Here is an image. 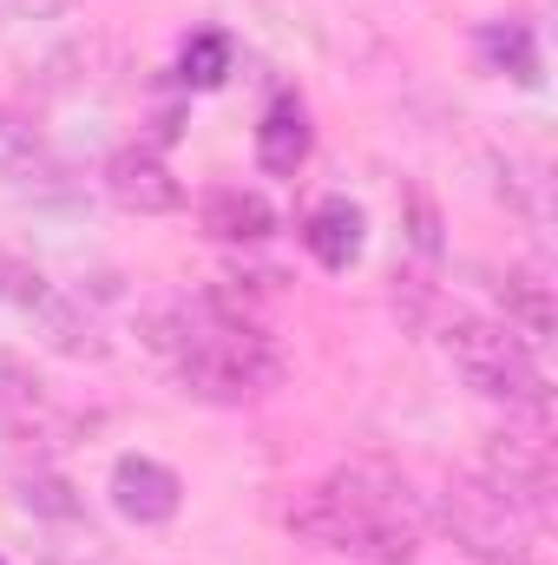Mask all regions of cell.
I'll list each match as a JSON object with an SVG mask.
<instances>
[{
  "mask_svg": "<svg viewBox=\"0 0 558 565\" xmlns=\"http://www.w3.org/2000/svg\"><path fill=\"white\" fill-rule=\"evenodd\" d=\"M282 526L329 559L408 565L420 553V533H427V507H420V493L408 487L401 467L348 460L329 480H315L309 493H296Z\"/></svg>",
  "mask_w": 558,
  "mask_h": 565,
  "instance_id": "1",
  "label": "cell"
},
{
  "mask_svg": "<svg viewBox=\"0 0 558 565\" xmlns=\"http://www.w3.org/2000/svg\"><path fill=\"white\" fill-rule=\"evenodd\" d=\"M151 349L171 362L184 395H197L211 408H244L282 382V349L270 342V329L250 322L224 289L178 296V302L151 309Z\"/></svg>",
  "mask_w": 558,
  "mask_h": 565,
  "instance_id": "2",
  "label": "cell"
},
{
  "mask_svg": "<svg viewBox=\"0 0 558 565\" xmlns=\"http://www.w3.org/2000/svg\"><path fill=\"white\" fill-rule=\"evenodd\" d=\"M440 349H447V362H453V375L480 395V402H500L506 415H519V422L546 427V408H552V395H546V375H539V355L500 322V316H447V329H440Z\"/></svg>",
  "mask_w": 558,
  "mask_h": 565,
  "instance_id": "3",
  "label": "cell"
},
{
  "mask_svg": "<svg viewBox=\"0 0 558 565\" xmlns=\"http://www.w3.org/2000/svg\"><path fill=\"white\" fill-rule=\"evenodd\" d=\"M440 526L453 533V546L466 553V559L480 565H513V559H533L526 546H533V520L506 500V493H493L480 473L473 480H447V493H440Z\"/></svg>",
  "mask_w": 558,
  "mask_h": 565,
  "instance_id": "4",
  "label": "cell"
},
{
  "mask_svg": "<svg viewBox=\"0 0 558 565\" xmlns=\"http://www.w3.org/2000/svg\"><path fill=\"white\" fill-rule=\"evenodd\" d=\"M0 309H20V316H33L40 322V335L60 349V355H79V362H99L106 355V342H99V329L46 282V270H33L26 257H13V250H0Z\"/></svg>",
  "mask_w": 558,
  "mask_h": 565,
  "instance_id": "5",
  "label": "cell"
},
{
  "mask_svg": "<svg viewBox=\"0 0 558 565\" xmlns=\"http://www.w3.org/2000/svg\"><path fill=\"white\" fill-rule=\"evenodd\" d=\"M546 427H506V434H493L486 440V454H480V480L493 487V493H506L533 526H546V513H552V447L539 440Z\"/></svg>",
  "mask_w": 558,
  "mask_h": 565,
  "instance_id": "6",
  "label": "cell"
},
{
  "mask_svg": "<svg viewBox=\"0 0 558 565\" xmlns=\"http://www.w3.org/2000/svg\"><path fill=\"white\" fill-rule=\"evenodd\" d=\"M106 198L132 217H164L184 204V184L171 178V164L151 151V145H126L106 158Z\"/></svg>",
  "mask_w": 558,
  "mask_h": 565,
  "instance_id": "7",
  "label": "cell"
},
{
  "mask_svg": "<svg viewBox=\"0 0 558 565\" xmlns=\"http://www.w3.org/2000/svg\"><path fill=\"white\" fill-rule=\"evenodd\" d=\"M106 493H112V507H119L132 526H171L178 507H184V480H178L164 460H151V454H119Z\"/></svg>",
  "mask_w": 558,
  "mask_h": 565,
  "instance_id": "8",
  "label": "cell"
},
{
  "mask_svg": "<svg viewBox=\"0 0 558 565\" xmlns=\"http://www.w3.org/2000/svg\"><path fill=\"white\" fill-rule=\"evenodd\" d=\"M0 178H7V184H13L20 198H33V204L73 198V184H66V164H60V151L40 139L33 126L7 119V113H0Z\"/></svg>",
  "mask_w": 558,
  "mask_h": 565,
  "instance_id": "9",
  "label": "cell"
},
{
  "mask_svg": "<svg viewBox=\"0 0 558 565\" xmlns=\"http://www.w3.org/2000/svg\"><path fill=\"white\" fill-rule=\"evenodd\" d=\"M197 224H204V237H217V244H244V250H257V244L277 237V211H270V198H264V191H244V184H217V191H204V198H197Z\"/></svg>",
  "mask_w": 558,
  "mask_h": 565,
  "instance_id": "10",
  "label": "cell"
},
{
  "mask_svg": "<svg viewBox=\"0 0 558 565\" xmlns=\"http://www.w3.org/2000/svg\"><path fill=\"white\" fill-rule=\"evenodd\" d=\"M302 244H309V257L322 264V270H355L362 264V244H368V224H362V204H348V198H322L315 211H309V224H302Z\"/></svg>",
  "mask_w": 558,
  "mask_h": 565,
  "instance_id": "11",
  "label": "cell"
},
{
  "mask_svg": "<svg viewBox=\"0 0 558 565\" xmlns=\"http://www.w3.org/2000/svg\"><path fill=\"white\" fill-rule=\"evenodd\" d=\"M309 113H302V99L296 93H277L270 106H264V119H257V164L270 171V178H296L302 171V158H309Z\"/></svg>",
  "mask_w": 558,
  "mask_h": 565,
  "instance_id": "12",
  "label": "cell"
},
{
  "mask_svg": "<svg viewBox=\"0 0 558 565\" xmlns=\"http://www.w3.org/2000/svg\"><path fill=\"white\" fill-rule=\"evenodd\" d=\"M473 46H480V66L486 73H500L513 86H539V40H533L526 20H486Z\"/></svg>",
  "mask_w": 558,
  "mask_h": 565,
  "instance_id": "13",
  "label": "cell"
},
{
  "mask_svg": "<svg viewBox=\"0 0 558 565\" xmlns=\"http://www.w3.org/2000/svg\"><path fill=\"white\" fill-rule=\"evenodd\" d=\"M500 322H506L526 349L552 342V289L539 277H500Z\"/></svg>",
  "mask_w": 558,
  "mask_h": 565,
  "instance_id": "14",
  "label": "cell"
},
{
  "mask_svg": "<svg viewBox=\"0 0 558 565\" xmlns=\"http://www.w3.org/2000/svg\"><path fill=\"white\" fill-rule=\"evenodd\" d=\"M178 79H184L191 93H211V86H224V79H230V40H224L217 26L191 33V40H184V53H178Z\"/></svg>",
  "mask_w": 558,
  "mask_h": 565,
  "instance_id": "15",
  "label": "cell"
},
{
  "mask_svg": "<svg viewBox=\"0 0 558 565\" xmlns=\"http://www.w3.org/2000/svg\"><path fill=\"white\" fill-rule=\"evenodd\" d=\"M500 171H506V198H513V211L533 224V231H546L552 224V204H546V191H552V178H546V164H526V158H500Z\"/></svg>",
  "mask_w": 558,
  "mask_h": 565,
  "instance_id": "16",
  "label": "cell"
},
{
  "mask_svg": "<svg viewBox=\"0 0 558 565\" xmlns=\"http://www.w3.org/2000/svg\"><path fill=\"white\" fill-rule=\"evenodd\" d=\"M20 507H26V513H53V520H79L73 487H66V480H53V473H33V480L20 487Z\"/></svg>",
  "mask_w": 558,
  "mask_h": 565,
  "instance_id": "17",
  "label": "cell"
},
{
  "mask_svg": "<svg viewBox=\"0 0 558 565\" xmlns=\"http://www.w3.org/2000/svg\"><path fill=\"white\" fill-rule=\"evenodd\" d=\"M408 211H415V250H420V257H433V250H440V224H433V204H427L420 191H408Z\"/></svg>",
  "mask_w": 558,
  "mask_h": 565,
  "instance_id": "18",
  "label": "cell"
},
{
  "mask_svg": "<svg viewBox=\"0 0 558 565\" xmlns=\"http://www.w3.org/2000/svg\"><path fill=\"white\" fill-rule=\"evenodd\" d=\"M513 565H539V559H513Z\"/></svg>",
  "mask_w": 558,
  "mask_h": 565,
  "instance_id": "19",
  "label": "cell"
}]
</instances>
